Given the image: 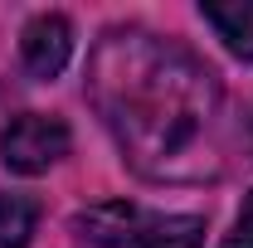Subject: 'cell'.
<instances>
[{
	"instance_id": "cell-1",
	"label": "cell",
	"mask_w": 253,
	"mask_h": 248,
	"mask_svg": "<svg viewBox=\"0 0 253 248\" xmlns=\"http://www.w3.org/2000/svg\"><path fill=\"white\" fill-rule=\"evenodd\" d=\"M88 102L122 161L156 185H205L224 175L219 73L180 39L146 25H112L88 54Z\"/></svg>"
},
{
	"instance_id": "cell-2",
	"label": "cell",
	"mask_w": 253,
	"mask_h": 248,
	"mask_svg": "<svg viewBox=\"0 0 253 248\" xmlns=\"http://www.w3.org/2000/svg\"><path fill=\"white\" fill-rule=\"evenodd\" d=\"M73 234L88 248H200L205 219L200 214H161L131 200H102L73 214Z\"/></svg>"
},
{
	"instance_id": "cell-3",
	"label": "cell",
	"mask_w": 253,
	"mask_h": 248,
	"mask_svg": "<svg viewBox=\"0 0 253 248\" xmlns=\"http://www.w3.org/2000/svg\"><path fill=\"white\" fill-rule=\"evenodd\" d=\"M73 151V131L63 117L49 112H20L0 126V165L15 175H44Z\"/></svg>"
},
{
	"instance_id": "cell-4",
	"label": "cell",
	"mask_w": 253,
	"mask_h": 248,
	"mask_svg": "<svg viewBox=\"0 0 253 248\" xmlns=\"http://www.w3.org/2000/svg\"><path fill=\"white\" fill-rule=\"evenodd\" d=\"M20 59L30 68V78H59L68 59H73V25H68V15L59 10H44V15H34L30 25L20 30Z\"/></svg>"
},
{
	"instance_id": "cell-5",
	"label": "cell",
	"mask_w": 253,
	"mask_h": 248,
	"mask_svg": "<svg viewBox=\"0 0 253 248\" xmlns=\"http://www.w3.org/2000/svg\"><path fill=\"white\" fill-rule=\"evenodd\" d=\"M200 20L224 39V49L234 59L253 63V0H234V5H200Z\"/></svg>"
},
{
	"instance_id": "cell-6",
	"label": "cell",
	"mask_w": 253,
	"mask_h": 248,
	"mask_svg": "<svg viewBox=\"0 0 253 248\" xmlns=\"http://www.w3.org/2000/svg\"><path fill=\"white\" fill-rule=\"evenodd\" d=\"M39 229V200L0 190V248H25Z\"/></svg>"
},
{
	"instance_id": "cell-7",
	"label": "cell",
	"mask_w": 253,
	"mask_h": 248,
	"mask_svg": "<svg viewBox=\"0 0 253 248\" xmlns=\"http://www.w3.org/2000/svg\"><path fill=\"white\" fill-rule=\"evenodd\" d=\"M219 248H253V195L244 200V209L234 219V229L219 239Z\"/></svg>"
}]
</instances>
